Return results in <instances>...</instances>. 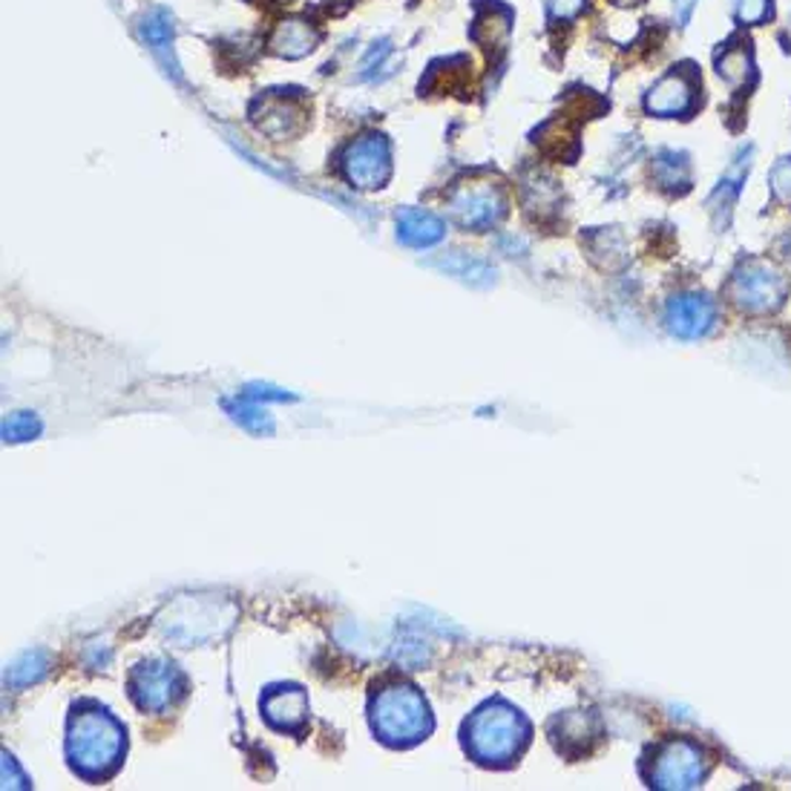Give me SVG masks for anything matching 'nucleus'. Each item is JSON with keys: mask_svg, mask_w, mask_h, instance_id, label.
I'll return each mask as SVG.
<instances>
[{"mask_svg": "<svg viewBox=\"0 0 791 791\" xmlns=\"http://www.w3.org/2000/svg\"><path fill=\"white\" fill-rule=\"evenodd\" d=\"M231 412L251 431H271V421L265 415V409H259V400L248 398V394H242V403L236 409H231Z\"/></svg>", "mask_w": 791, "mask_h": 791, "instance_id": "4be33fe9", "label": "nucleus"}, {"mask_svg": "<svg viewBox=\"0 0 791 791\" xmlns=\"http://www.w3.org/2000/svg\"><path fill=\"white\" fill-rule=\"evenodd\" d=\"M127 754V728L110 708L81 699L66 719V759L72 771L89 783L110 780Z\"/></svg>", "mask_w": 791, "mask_h": 791, "instance_id": "f257e3e1", "label": "nucleus"}, {"mask_svg": "<svg viewBox=\"0 0 791 791\" xmlns=\"http://www.w3.org/2000/svg\"><path fill=\"white\" fill-rule=\"evenodd\" d=\"M368 722L377 740L392 749H412L424 743L435 728L426 696L406 680H389L375 687L368 699Z\"/></svg>", "mask_w": 791, "mask_h": 791, "instance_id": "f03ea898", "label": "nucleus"}, {"mask_svg": "<svg viewBox=\"0 0 791 791\" xmlns=\"http://www.w3.org/2000/svg\"><path fill=\"white\" fill-rule=\"evenodd\" d=\"M443 233H447L443 219L429 214V210L406 208L398 216V236L412 248H429V245L443 240Z\"/></svg>", "mask_w": 791, "mask_h": 791, "instance_id": "4468645a", "label": "nucleus"}, {"mask_svg": "<svg viewBox=\"0 0 791 791\" xmlns=\"http://www.w3.org/2000/svg\"><path fill=\"white\" fill-rule=\"evenodd\" d=\"M768 187L775 193L777 202H783L791 208V156L780 159L768 173Z\"/></svg>", "mask_w": 791, "mask_h": 791, "instance_id": "5701e85b", "label": "nucleus"}, {"mask_svg": "<svg viewBox=\"0 0 791 791\" xmlns=\"http://www.w3.org/2000/svg\"><path fill=\"white\" fill-rule=\"evenodd\" d=\"M507 199L498 184L492 182H466L458 184L449 196V214L466 231H487L503 216Z\"/></svg>", "mask_w": 791, "mask_h": 791, "instance_id": "0eeeda50", "label": "nucleus"}, {"mask_svg": "<svg viewBox=\"0 0 791 791\" xmlns=\"http://www.w3.org/2000/svg\"><path fill=\"white\" fill-rule=\"evenodd\" d=\"M699 101V81L691 70H673L645 93V112L654 119H685Z\"/></svg>", "mask_w": 791, "mask_h": 791, "instance_id": "1a4fd4ad", "label": "nucleus"}, {"mask_svg": "<svg viewBox=\"0 0 791 791\" xmlns=\"http://www.w3.org/2000/svg\"><path fill=\"white\" fill-rule=\"evenodd\" d=\"M728 9L740 26H759L771 17V0H728Z\"/></svg>", "mask_w": 791, "mask_h": 791, "instance_id": "aec40b11", "label": "nucleus"}, {"mask_svg": "<svg viewBox=\"0 0 791 791\" xmlns=\"http://www.w3.org/2000/svg\"><path fill=\"white\" fill-rule=\"evenodd\" d=\"M705 771L708 759L703 749L687 740H668L645 763L647 783L656 789H694L705 780Z\"/></svg>", "mask_w": 791, "mask_h": 791, "instance_id": "39448f33", "label": "nucleus"}, {"mask_svg": "<svg viewBox=\"0 0 791 791\" xmlns=\"http://www.w3.org/2000/svg\"><path fill=\"white\" fill-rule=\"evenodd\" d=\"M671 7H673V17H677V24L685 26L687 21H691V15H694L696 0H671Z\"/></svg>", "mask_w": 791, "mask_h": 791, "instance_id": "a878e982", "label": "nucleus"}, {"mask_svg": "<svg viewBox=\"0 0 791 791\" xmlns=\"http://www.w3.org/2000/svg\"><path fill=\"white\" fill-rule=\"evenodd\" d=\"M714 70L731 89H743L754 81V56L745 40H731L714 58Z\"/></svg>", "mask_w": 791, "mask_h": 791, "instance_id": "ddd939ff", "label": "nucleus"}, {"mask_svg": "<svg viewBox=\"0 0 791 791\" xmlns=\"http://www.w3.org/2000/svg\"><path fill=\"white\" fill-rule=\"evenodd\" d=\"M613 3L622 9H631V7H640V3H645V0H613Z\"/></svg>", "mask_w": 791, "mask_h": 791, "instance_id": "bb28decb", "label": "nucleus"}, {"mask_svg": "<svg viewBox=\"0 0 791 791\" xmlns=\"http://www.w3.org/2000/svg\"><path fill=\"white\" fill-rule=\"evenodd\" d=\"M254 124L256 130H263L265 136L277 138H291L305 127V112L303 107L282 96H268L254 107Z\"/></svg>", "mask_w": 791, "mask_h": 791, "instance_id": "f8f14e48", "label": "nucleus"}, {"mask_svg": "<svg viewBox=\"0 0 791 791\" xmlns=\"http://www.w3.org/2000/svg\"><path fill=\"white\" fill-rule=\"evenodd\" d=\"M530 734L533 728L519 708H512L503 699H492L480 705L464 722V749L480 766L503 768L521 757L530 743Z\"/></svg>", "mask_w": 791, "mask_h": 791, "instance_id": "7ed1b4c3", "label": "nucleus"}, {"mask_svg": "<svg viewBox=\"0 0 791 791\" xmlns=\"http://www.w3.org/2000/svg\"><path fill=\"white\" fill-rule=\"evenodd\" d=\"M317 47V33L305 21H282L271 35V49L282 58H303Z\"/></svg>", "mask_w": 791, "mask_h": 791, "instance_id": "f3484780", "label": "nucleus"}, {"mask_svg": "<svg viewBox=\"0 0 791 791\" xmlns=\"http://www.w3.org/2000/svg\"><path fill=\"white\" fill-rule=\"evenodd\" d=\"M40 431L38 417L29 415V412H17L3 424V438L7 440H29Z\"/></svg>", "mask_w": 791, "mask_h": 791, "instance_id": "b1692460", "label": "nucleus"}, {"mask_svg": "<svg viewBox=\"0 0 791 791\" xmlns=\"http://www.w3.org/2000/svg\"><path fill=\"white\" fill-rule=\"evenodd\" d=\"M265 722L282 734H303L308 722V694L300 685H271L265 687L259 699Z\"/></svg>", "mask_w": 791, "mask_h": 791, "instance_id": "9b49d317", "label": "nucleus"}, {"mask_svg": "<svg viewBox=\"0 0 791 791\" xmlns=\"http://www.w3.org/2000/svg\"><path fill=\"white\" fill-rule=\"evenodd\" d=\"M654 179L665 191H685L691 184V165H687L685 153L662 150L654 156Z\"/></svg>", "mask_w": 791, "mask_h": 791, "instance_id": "a211bd4d", "label": "nucleus"}, {"mask_svg": "<svg viewBox=\"0 0 791 791\" xmlns=\"http://www.w3.org/2000/svg\"><path fill=\"white\" fill-rule=\"evenodd\" d=\"M273 3H291V0H273Z\"/></svg>", "mask_w": 791, "mask_h": 791, "instance_id": "cd10ccee", "label": "nucleus"}, {"mask_svg": "<svg viewBox=\"0 0 791 791\" xmlns=\"http://www.w3.org/2000/svg\"><path fill=\"white\" fill-rule=\"evenodd\" d=\"M789 291V282L771 263L763 259H749L731 273L728 282V296L734 300L740 312L749 314H768L780 308Z\"/></svg>", "mask_w": 791, "mask_h": 791, "instance_id": "20e7f679", "label": "nucleus"}, {"mask_svg": "<svg viewBox=\"0 0 791 791\" xmlns=\"http://www.w3.org/2000/svg\"><path fill=\"white\" fill-rule=\"evenodd\" d=\"M665 326L680 340H699L717 326V303L703 291H682L665 305Z\"/></svg>", "mask_w": 791, "mask_h": 791, "instance_id": "9d476101", "label": "nucleus"}, {"mask_svg": "<svg viewBox=\"0 0 791 791\" xmlns=\"http://www.w3.org/2000/svg\"><path fill=\"white\" fill-rule=\"evenodd\" d=\"M584 9V0H547V12L556 24H568Z\"/></svg>", "mask_w": 791, "mask_h": 791, "instance_id": "393cba45", "label": "nucleus"}, {"mask_svg": "<svg viewBox=\"0 0 791 791\" xmlns=\"http://www.w3.org/2000/svg\"><path fill=\"white\" fill-rule=\"evenodd\" d=\"M130 696L142 711L159 714L179 703L187 691V680L177 665L168 659H147L130 671Z\"/></svg>", "mask_w": 791, "mask_h": 791, "instance_id": "423d86ee", "label": "nucleus"}, {"mask_svg": "<svg viewBox=\"0 0 791 791\" xmlns=\"http://www.w3.org/2000/svg\"><path fill=\"white\" fill-rule=\"evenodd\" d=\"M142 35L147 40V47L156 52V58L168 66V72L179 75L177 61H173V17L165 9H153L150 15H144Z\"/></svg>", "mask_w": 791, "mask_h": 791, "instance_id": "2eb2a0df", "label": "nucleus"}, {"mask_svg": "<svg viewBox=\"0 0 791 791\" xmlns=\"http://www.w3.org/2000/svg\"><path fill=\"white\" fill-rule=\"evenodd\" d=\"M510 21H512L510 12L498 7V3L478 9L475 24H472V38L478 40L487 52H496V49H501L503 44H507V38H510V26H512Z\"/></svg>", "mask_w": 791, "mask_h": 791, "instance_id": "dca6fc26", "label": "nucleus"}, {"mask_svg": "<svg viewBox=\"0 0 791 791\" xmlns=\"http://www.w3.org/2000/svg\"><path fill=\"white\" fill-rule=\"evenodd\" d=\"M443 268L452 273H458L461 280H470V282H489V277H492V268H489L487 263H480V259H470L466 254H458L455 259L443 263Z\"/></svg>", "mask_w": 791, "mask_h": 791, "instance_id": "412c9836", "label": "nucleus"}, {"mask_svg": "<svg viewBox=\"0 0 791 791\" xmlns=\"http://www.w3.org/2000/svg\"><path fill=\"white\" fill-rule=\"evenodd\" d=\"M44 673H47V654L44 650H33V654H24L17 662L9 665L7 682H12V685H29V682H38Z\"/></svg>", "mask_w": 791, "mask_h": 791, "instance_id": "6ab92c4d", "label": "nucleus"}, {"mask_svg": "<svg viewBox=\"0 0 791 791\" xmlns=\"http://www.w3.org/2000/svg\"><path fill=\"white\" fill-rule=\"evenodd\" d=\"M345 179L360 191H377L384 187L392 173V150L380 133H368L345 150L343 156Z\"/></svg>", "mask_w": 791, "mask_h": 791, "instance_id": "6e6552de", "label": "nucleus"}]
</instances>
